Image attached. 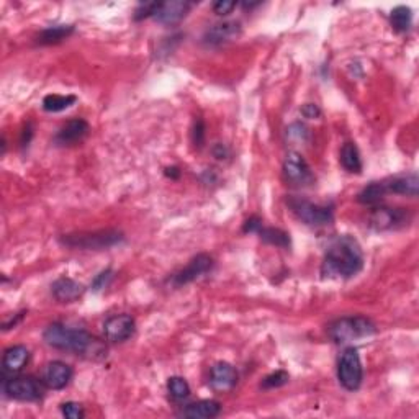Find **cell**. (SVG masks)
<instances>
[{"instance_id": "39", "label": "cell", "mask_w": 419, "mask_h": 419, "mask_svg": "<svg viewBox=\"0 0 419 419\" xmlns=\"http://www.w3.org/2000/svg\"><path fill=\"white\" fill-rule=\"evenodd\" d=\"M166 175L171 177V179H179V175H180L179 167H167Z\"/></svg>"}, {"instance_id": "9", "label": "cell", "mask_w": 419, "mask_h": 419, "mask_svg": "<svg viewBox=\"0 0 419 419\" xmlns=\"http://www.w3.org/2000/svg\"><path fill=\"white\" fill-rule=\"evenodd\" d=\"M410 213L405 208H390V206H373L368 215V226L375 231H392L408 225Z\"/></svg>"}, {"instance_id": "29", "label": "cell", "mask_w": 419, "mask_h": 419, "mask_svg": "<svg viewBox=\"0 0 419 419\" xmlns=\"http://www.w3.org/2000/svg\"><path fill=\"white\" fill-rule=\"evenodd\" d=\"M161 7V2H145L138 5V8L135 10V20L140 22V20H145L147 17H154L157 10Z\"/></svg>"}, {"instance_id": "33", "label": "cell", "mask_w": 419, "mask_h": 419, "mask_svg": "<svg viewBox=\"0 0 419 419\" xmlns=\"http://www.w3.org/2000/svg\"><path fill=\"white\" fill-rule=\"evenodd\" d=\"M287 136L290 140H305V138H307V128L300 125V123H293L287 130Z\"/></svg>"}, {"instance_id": "13", "label": "cell", "mask_w": 419, "mask_h": 419, "mask_svg": "<svg viewBox=\"0 0 419 419\" xmlns=\"http://www.w3.org/2000/svg\"><path fill=\"white\" fill-rule=\"evenodd\" d=\"M239 380L238 371L228 362H216L210 371V387L215 392H230Z\"/></svg>"}, {"instance_id": "38", "label": "cell", "mask_w": 419, "mask_h": 419, "mask_svg": "<svg viewBox=\"0 0 419 419\" xmlns=\"http://www.w3.org/2000/svg\"><path fill=\"white\" fill-rule=\"evenodd\" d=\"M213 154L216 159H226V157L230 156V149L225 145L218 142V145H215V147H213Z\"/></svg>"}, {"instance_id": "11", "label": "cell", "mask_w": 419, "mask_h": 419, "mask_svg": "<svg viewBox=\"0 0 419 419\" xmlns=\"http://www.w3.org/2000/svg\"><path fill=\"white\" fill-rule=\"evenodd\" d=\"M136 323L130 314H115L103 323V334L112 344H120L130 339L135 334Z\"/></svg>"}, {"instance_id": "10", "label": "cell", "mask_w": 419, "mask_h": 419, "mask_svg": "<svg viewBox=\"0 0 419 419\" xmlns=\"http://www.w3.org/2000/svg\"><path fill=\"white\" fill-rule=\"evenodd\" d=\"M211 269H213V259H211V255L199 254L195 255V258L192 259L184 269L172 275L171 284L174 285V287H182V285L195 282V280L204 277V275L208 274Z\"/></svg>"}, {"instance_id": "35", "label": "cell", "mask_w": 419, "mask_h": 419, "mask_svg": "<svg viewBox=\"0 0 419 419\" xmlns=\"http://www.w3.org/2000/svg\"><path fill=\"white\" fill-rule=\"evenodd\" d=\"M260 228H262V220L258 218V216H253V218L246 221L243 226V231L244 233H258Z\"/></svg>"}, {"instance_id": "12", "label": "cell", "mask_w": 419, "mask_h": 419, "mask_svg": "<svg viewBox=\"0 0 419 419\" xmlns=\"http://www.w3.org/2000/svg\"><path fill=\"white\" fill-rule=\"evenodd\" d=\"M91 131V126L86 120L82 118H74V120H69L66 125L59 128V131L54 136V145L56 146H72L81 142L84 138L88 135Z\"/></svg>"}, {"instance_id": "25", "label": "cell", "mask_w": 419, "mask_h": 419, "mask_svg": "<svg viewBox=\"0 0 419 419\" xmlns=\"http://www.w3.org/2000/svg\"><path fill=\"white\" fill-rule=\"evenodd\" d=\"M392 27L398 33H405L410 29L413 23V12L410 7H405V5H400V7L393 8L390 15Z\"/></svg>"}, {"instance_id": "14", "label": "cell", "mask_w": 419, "mask_h": 419, "mask_svg": "<svg viewBox=\"0 0 419 419\" xmlns=\"http://www.w3.org/2000/svg\"><path fill=\"white\" fill-rule=\"evenodd\" d=\"M72 378V368L66 362L53 361L43 368L41 380L51 390H62Z\"/></svg>"}, {"instance_id": "4", "label": "cell", "mask_w": 419, "mask_h": 419, "mask_svg": "<svg viewBox=\"0 0 419 419\" xmlns=\"http://www.w3.org/2000/svg\"><path fill=\"white\" fill-rule=\"evenodd\" d=\"M377 326L366 317H344L328 326V336L336 344H347L357 339L373 336Z\"/></svg>"}, {"instance_id": "34", "label": "cell", "mask_w": 419, "mask_h": 419, "mask_svg": "<svg viewBox=\"0 0 419 419\" xmlns=\"http://www.w3.org/2000/svg\"><path fill=\"white\" fill-rule=\"evenodd\" d=\"M234 7H236L234 2H230V0H218V2L213 4V12L218 15H228L233 12Z\"/></svg>"}, {"instance_id": "16", "label": "cell", "mask_w": 419, "mask_h": 419, "mask_svg": "<svg viewBox=\"0 0 419 419\" xmlns=\"http://www.w3.org/2000/svg\"><path fill=\"white\" fill-rule=\"evenodd\" d=\"M241 34L239 22H221L206 29L204 43L208 46H221V44L230 43Z\"/></svg>"}, {"instance_id": "27", "label": "cell", "mask_w": 419, "mask_h": 419, "mask_svg": "<svg viewBox=\"0 0 419 419\" xmlns=\"http://www.w3.org/2000/svg\"><path fill=\"white\" fill-rule=\"evenodd\" d=\"M167 392H169V395L174 398V400L180 401L185 400V398L190 395V385L187 383L185 378L171 377L169 380H167Z\"/></svg>"}, {"instance_id": "17", "label": "cell", "mask_w": 419, "mask_h": 419, "mask_svg": "<svg viewBox=\"0 0 419 419\" xmlns=\"http://www.w3.org/2000/svg\"><path fill=\"white\" fill-rule=\"evenodd\" d=\"M84 285L76 282V280L69 277H61L54 280L51 285V293L53 297L61 303H72L82 297L84 293Z\"/></svg>"}, {"instance_id": "30", "label": "cell", "mask_w": 419, "mask_h": 419, "mask_svg": "<svg viewBox=\"0 0 419 419\" xmlns=\"http://www.w3.org/2000/svg\"><path fill=\"white\" fill-rule=\"evenodd\" d=\"M61 413L69 419H82L84 418V408L81 403H76V401L62 403Z\"/></svg>"}, {"instance_id": "18", "label": "cell", "mask_w": 419, "mask_h": 419, "mask_svg": "<svg viewBox=\"0 0 419 419\" xmlns=\"http://www.w3.org/2000/svg\"><path fill=\"white\" fill-rule=\"evenodd\" d=\"M29 351L25 346H13L8 347L4 352L2 359V371L4 375L13 377L23 371V367L28 364Z\"/></svg>"}, {"instance_id": "36", "label": "cell", "mask_w": 419, "mask_h": 419, "mask_svg": "<svg viewBox=\"0 0 419 419\" xmlns=\"http://www.w3.org/2000/svg\"><path fill=\"white\" fill-rule=\"evenodd\" d=\"M302 113H303V117H307V118H318L319 115H321V110H319L314 103H307V105L302 108Z\"/></svg>"}, {"instance_id": "1", "label": "cell", "mask_w": 419, "mask_h": 419, "mask_svg": "<svg viewBox=\"0 0 419 419\" xmlns=\"http://www.w3.org/2000/svg\"><path fill=\"white\" fill-rule=\"evenodd\" d=\"M364 267V253L356 238L339 236L328 248L321 264L323 279H351Z\"/></svg>"}, {"instance_id": "15", "label": "cell", "mask_w": 419, "mask_h": 419, "mask_svg": "<svg viewBox=\"0 0 419 419\" xmlns=\"http://www.w3.org/2000/svg\"><path fill=\"white\" fill-rule=\"evenodd\" d=\"M192 5L194 4L187 2V0H171V2H161V7L154 15L156 22H159L161 25H167V27H172V25L180 23L182 20L187 17V13L190 12Z\"/></svg>"}, {"instance_id": "7", "label": "cell", "mask_w": 419, "mask_h": 419, "mask_svg": "<svg viewBox=\"0 0 419 419\" xmlns=\"http://www.w3.org/2000/svg\"><path fill=\"white\" fill-rule=\"evenodd\" d=\"M44 383L33 377H8L4 380L2 390L5 397L17 401H38L44 395Z\"/></svg>"}, {"instance_id": "23", "label": "cell", "mask_w": 419, "mask_h": 419, "mask_svg": "<svg viewBox=\"0 0 419 419\" xmlns=\"http://www.w3.org/2000/svg\"><path fill=\"white\" fill-rule=\"evenodd\" d=\"M341 164L344 169L351 174H361L362 171V159L361 152L354 142H346L341 149Z\"/></svg>"}, {"instance_id": "21", "label": "cell", "mask_w": 419, "mask_h": 419, "mask_svg": "<svg viewBox=\"0 0 419 419\" xmlns=\"http://www.w3.org/2000/svg\"><path fill=\"white\" fill-rule=\"evenodd\" d=\"M72 33V25H54V27L44 28L43 32L38 34L36 41L39 44H44V46H48V44H58L64 41V39H67Z\"/></svg>"}, {"instance_id": "3", "label": "cell", "mask_w": 419, "mask_h": 419, "mask_svg": "<svg viewBox=\"0 0 419 419\" xmlns=\"http://www.w3.org/2000/svg\"><path fill=\"white\" fill-rule=\"evenodd\" d=\"M125 241V234L118 230H98L86 231V233L64 234L59 238V243L71 249L84 251H103L110 249L113 246L121 244Z\"/></svg>"}, {"instance_id": "19", "label": "cell", "mask_w": 419, "mask_h": 419, "mask_svg": "<svg viewBox=\"0 0 419 419\" xmlns=\"http://www.w3.org/2000/svg\"><path fill=\"white\" fill-rule=\"evenodd\" d=\"M221 413V403L216 400H200L187 405L182 410V416L189 419H211Z\"/></svg>"}, {"instance_id": "22", "label": "cell", "mask_w": 419, "mask_h": 419, "mask_svg": "<svg viewBox=\"0 0 419 419\" xmlns=\"http://www.w3.org/2000/svg\"><path fill=\"white\" fill-rule=\"evenodd\" d=\"M388 194L385 182H372L367 187L359 192L357 200L359 204L368 205V206H377L383 200V197Z\"/></svg>"}, {"instance_id": "37", "label": "cell", "mask_w": 419, "mask_h": 419, "mask_svg": "<svg viewBox=\"0 0 419 419\" xmlns=\"http://www.w3.org/2000/svg\"><path fill=\"white\" fill-rule=\"evenodd\" d=\"M32 138H33V126L32 123H27V126H25L22 131V140H20L22 146H28L29 141H32Z\"/></svg>"}, {"instance_id": "20", "label": "cell", "mask_w": 419, "mask_h": 419, "mask_svg": "<svg viewBox=\"0 0 419 419\" xmlns=\"http://www.w3.org/2000/svg\"><path fill=\"white\" fill-rule=\"evenodd\" d=\"M385 187L388 194L397 195H408V197H418L419 192V179L416 174H408L393 177V179L385 180Z\"/></svg>"}, {"instance_id": "31", "label": "cell", "mask_w": 419, "mask_h": 419, "mask_svg": "<svg viewBox=\"0 0 419 419\" xmlns=\"http://www.w3.org/2000/svg\"><path fill=\"white\" fill-rule=\"evenodd\" d=\"M112 279H113V270L112 269H105V270H102V272L98 274L95 279H93L91 287H92L93 292H100V290L107 288L108 285H110Z\"/></svg>"}, {"instance_id": "32", "label": "cell", "mask_w": 419, "mask_h": 419, "mask_svg": "<svg viewBox=\"0 0 419 419\" xmlns=\"http://www.w3.org/2000/svg\"><path fill=\"white\" fill-rule=\"evenodd\" d=\"M192 141H194V146L197 149H200L205 145V123L201 118L195 121L194 130H192Z\"/></svg>"}, {"instance_id": "26", "label": "cell", "mask_w": 419, "mask_h": 419, "mask_svg": "<svg viewBox=\"0 0 419 419\" xmlns=\"http://www.w3.org/2000/svg\"><path fill=\"white\" fill-rule=\"evenodd\" d=\"M259 238L264 241V243L277 246V248L288 249L290 248V234L285 233V231L279 228H260L258 231Z\"/></svg>"}, {"instance_id": "6", "label": "cell", "mask_w": 419, "mask_h": 419, "mask_svg": "<svg viewBox=\"0 0 419 419\" xmlns=\"http://www.w3.org/2000/svg\"><path fill=\"white\" fill-rule=\"evenodd\" d=\"M339 383L349 392H356L361 388L364 380V368L357 349L347 347L341 354L338 362Z\"/></svg>"}, {"instance_id": "8", "label": "cell", "mask_w": 419, "mask_h": 419, "mask_svg": "<svg viewBox=\"0 0 419 419\" xmlns=\"http://www.w3.org/2000/svg\"><path fill=\"white\" fill-rule=\"evenodd\" d=\"M284 179L287 184L293 187H310L314 184V175L312 172V167L305 161V157L298 152H288L285 156L284 166H282Z\"/></svg>"}, {"instance_id": "24", "label": "cell", "mask_w": 419, "mask_h": 419, "mask_svg": "<svg viewBox=\"0 0 419 419\" xmlns=\"http://www.w3.org/2000/svg\"><path fill=\"white\" fill-rule=\"evenodd\" d=\"M77 102L76 95H59V93H49L43 98V110L49 113H58L67 110Z\"/></svg>"}, {"instance_id": "28", "label": "cell", "mask_w": 419, "mask_h": 419, "mask_svg": "<svg viewBox=\"0 0 419 419\" xmlns=\"http://www.w3.org/2000/svg\"><path fill=\"white\" fill-rule=\"evenodd\" d=\"M290 380V375L285 371H277L274 373H270L262 380L260 383V388H264V390H272V388H280L284 385H287Z\"/></svg>"}, {"instance_id": "2", "label": "cell", "mask_w": 419, "mask_h": 419, "mask_svg": "<svg viewBox=\"0 0 419 419\" xmlns=\"http://www.w3.org/2000/svg\"><path fill=\"white\" fill-rule=\"evenodd\" d=\"M43 339L49 347L74 352L77 356L88 359H103L107 356V347L95 336L84 331V329L67 328L61 323L49 324L44 329Z\"/></svg>"}, {"instance_id": "5", "label": "cell", "mask_w": 419, "mask_h": 419, "mask_svg": "<svg viewBox=\"0 0 419 419\" xmlns=\"http://www.w3.org/2000/svg\"><path fill=\"white\" fill-rule=\"evenodd\" d=\"M288 208L293 211L300 221H303L308 226H328L333 223V210L326 205H318L313 201L300 199V197H288L287 199Z\"/></svg>"}]
</instances>
